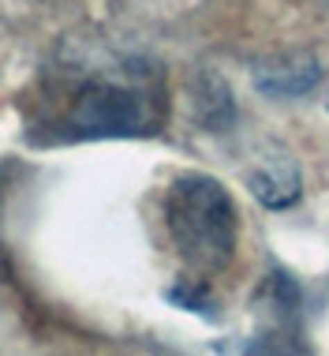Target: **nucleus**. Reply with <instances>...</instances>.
<instances>
[{
  "mask_svg": "<svg viewBox=\"0 0 329 356\" xmlns=\"http://www.w3.org/2000/svg\"><path fill=\"white\" fill-rule=\"evenodd\" d=\"M169 300L187 307V312H199V315H210V293L202 289V282H195V277H187V282H180L176 289H169Z\"/></svg>",
  "mask_w": 329,
  "mask_h": 356,
  "instance_id": "nucleus-6",
  "label": "nucleus"
},
{
  "mask_svg": "<svg viewBox=\"0 0 329 356\" xmlns=\"http://www.w3.org/2000/svg\"><path fill=\"white\" fill-rule=\"evenodd\" d=\"M164 120V90L158 68L146 60H116L86 72L67 90L64 109L53 117V139H139L153 136Z\"/></svg>",
  "mask_w": 329,
  "mask_h": 356,
  "instance_id": "nucleus-1",
  "label": "nucleus"
},
{
  "mask_svg": "<svg viewBox=\"0 0 329 356\" xmlns=\"http://www.w3.org/2000/svg\"><path fill=\"white\" fill-rule=\"evenodd\" d=\"M199 120L206 124L210 131H225V124H232V98L225 90V83L217 75H206L202 79V90H199Z\"/></svg>",
  "mask_w": 329,
  "mask_h": 356,
  "instance_id": "nucleus-5",
  "label": "nucleus"
},
{
  "mask_svg": "<svg viewBox=\"0 0 329 356\" xmlns=\"http://www.w3.org/2000/svg\"><path fill=\"white\" fill-rule=\"evenodd\" d=\"M164 229L195 274H221L236 255L239 218L228 188L210 172H180L164 191Z\"/></svg>",
  "mask_w": 329,
  "mask_h": 356,
  "instance_id": "nucleus-2",
  "label": "nucleus"
},
{
  "mask_svg": "<svg viewBox=\"0 0 329 356\" xmlns=\"http://www.w3.org/2000/svg\"><path fill=\"white\" fill-rule=\"evenodd\" d=\"M247 188L266 210H288L303 191V177H299L292 154L273 150L247 172Z\"/></svg>",
  "mask_w": 329,
  "mask_h": 356,
  "instance_id": "nucleus-3",
  "label": "nucleus"
},
{
  "mask_svg": "<svg viewBox=\"0 0 329 356\" xmlns=\"http://www.w3.org/2000/svg\"><path fill=\"white\" fill-rule=\"evenodd\" d=\"M318 79H322V68L307 53L277 56V60H266L255 68V86L269 98H299V94L314 90Z\"/></svg>",
  "mask_w": 329,
  "mask_h": 356,
  "instance_id": "nucleus-4",
  "label": "nucleus"
}]
</instances>
